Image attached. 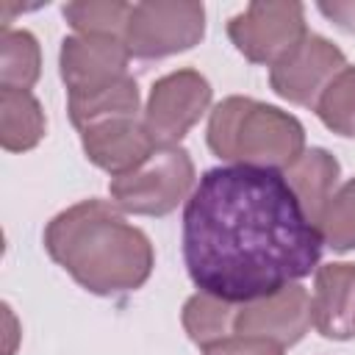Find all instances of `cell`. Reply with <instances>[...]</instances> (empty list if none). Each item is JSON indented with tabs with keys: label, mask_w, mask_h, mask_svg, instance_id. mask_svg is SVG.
Listing matches in <instances>:
<instances>
[{
	"label": "cell",
	"mask_w": 355,
	"mask_h": 355,
	"mask_svg": "<svg viewBox=\"0 0 355 355\" xmlns=\"http://www.w3.org/2000/svg\"><path fill=\"white\" fill-rule=\"evenodd\" d=\"M322 244L277 169L214 166L183 208L189 277L225 302L244 305L308 277L319 266Z\"/></svg>",
	"instance_id": "cell-1"
},
{
	"label": "cell",
	"mask_w": 355,
	"mask_h": 355,
	"mask_svg": "<svg viewBox=\"0 0 355 355\" xmlns=\"http://www.w3.org/2000/svg\"><path fill=\"white\" fill-rule=\"evenodd\" d=\"M44 250L78 286L100 297L141 288L155 266L147 233L105 200H83L55 214L44 227Z\"/></svg>",
	"instance_id": "cell-2"
},
{
	"label": "cell",
	"mask_w": 355,
	"mask_h": 355,
	"mask_svg": "<svg viewBox=\"0 0 355 355\" xmlns=\"http://www.w3.org/2000/svg\"><path fill=\"white\" fill-rule=\"evenodd\" d=\"M208 147L239 166L288 169L305 153V128L288 111L252 97H225L208 119Z\"/></svg>",
	"instance_id": "cell-3"
},
{
	"label": "cell",
	"mask_w": 355,
	"mask_h": 355,
	"mask_svg": "<svg viewBox=\"0 0 355 355\" xmlns=\"http://www.w3.org/2000/svg\"><path fill=\"white\" fill-rule=\"evenodd\" d=\"M194 164L183 147H158L141 166L111 178L108 194L119 211L166 216L194 191Z\"/></svg>",
	"instance_id": "cell-4"
},
{
	"label": "cell",
	"mask_w": 355,
	"mask_h": 355,
	"mask_svg": "<svg viewBox=\"0 0 355 355\" xmlns=\"http://www.w3.org/2000/svg\"><path fill=\"white\" fill-rule=\"evenodd\" d=\"M205 36V8L191 0H147L130 6L122 42L133 58H166Z\"/></svg>",
	"instance_id": "cell-5"
},
{
	"label": "cell",
	"mask_w": 355,
	"mask_h": 355,
	"mask_svg": "<svg viewBox=\"0 0 355 355\" xmlns=\"http://www.w3.org/2000/svg\"><path fill=\"white\" fill-rule=\"evenodd\" d=\"M305 33V8L300 3L255 0L227 22V36L236 50L247 61L269 67L294 50Z\"/></svg>",
	"instance_id": "cell-6"
},
{
	"label": "cell",
	"mask_w": 355,
	"mask_h": 355,
	"mask_svg": "<svg viewBox=\"0 0 355 355\" xmlns=\"http://www.w3.org/2000/svg\"><path fill=\"white\" fill-rule=\"evenodd\" d=\"M214 89L197 69H175L158 78L144 105V128L158 147H178V141L211 108Z\"/></svg>",
	"instance_id": "cell-7"
},
{
	"label": "cell",
	"mask_w": 355,
	"mask_h": 355,
	"mask_svg": "<svg viewBox=\"0 0 355 355\" xmlns=\"http://www.w3.org/2000/svg\"><path fill=\"white\" fill-rule=\"evenodd\" d=\"M347 67L344 53L319 33H305L302 42L288 50L269 69V83L275 94L294 105L313 108L327 83Z\"/></svg>",
	"instance_id": "cell-8"
},
{
	"label": "cell",
	"mask_w": 355,
	"mask_h": 355,
	"mask_svg": "<svg viewBox=\"0 0 355 355\" xmlns=\"http://www.w3.org/2000/svg\"><path fill=\"white\" fill-rule=\"evenodd\" d=\"M130 53L114 36H67L58 53V72L69 97H89L128 78Z\"/></svg>",
	"instance_id": "cell-9"
},
{
	"label": "cell",
	"mask_w": 355,
	"mask_h": 355,
	"mask_svg": "<svg viewBox=\"0 0 355 355\" xmlns=\"http://www.w3.org/2000/svg\"><path fill=\"white\" fill-rule=\"evenodd\" d=\"M311 324H313L311 294L300 283H291L280 288L277 294L244 302L236 311L233 333L252 336V338H269L280 347H291L308 333Z\"/></svg>",
	"instance_id": "cell-10"
},
{
	"label": "cell",
	"mask_w": 355,
	"mask_h": 355,
	"mask_svg": "<svg viewBox=\"0 0 355 355\" xmlns=\"http://www.w3.org/2000/svg\"><path fill=\"white\" fill-rule=\"evenodd\" d=\"M80 144L86 158L94 166L111 172V178L133 172L158 150L155 139L144 128V119L139 116H111L92 122L80 130Z\"/></svg>",
	"instance_id": "cell-11"
},
{
	"label": "cell",
	"mask_w": 355,
	"mask_h": 355,
	"mask_svg": "<svg viewBox=\"0 0 355 355\" xmlns=\"http://www.w3.org/2000/svg\"><path fill=\"white\" fill-rule=\"evenodd\" d=\"M311 319L324 338L347 341L355 336V263L316 266Z\"/></svg>",
	"instance_id": "cell-12"
},
{
	"label": "cell",
	"mask_w": 355,
	"mask_h": 355,
	"mask_svg": "<svg viewBox=\"0 0 355 355\" xmlns=\"http://www.w3.org/2000/svg\"><path fill=\"white\" fill-rule=\"evenodd\" d=\"M283 175H286V183L291 186L294 197L300 200L308 222L316 225L324 205L336 194V186L341 178V164L324 147H311Z\"/></svg>",
	"instance_id": "cell-13"
},
{
	"label": "cell",
	"mask_w": 355,
	"mask_h": 355,
	"mask_svg": "<svg viewBox=\"0 0 355 355\" xmlns=\"http://www.w3.org/2000/svg\"><path fill=\"white\" fill-rule=\"evenodd\" d=\"M44 111L28 89H0V144L8 153L33 150L44 139Z\"/></svg>",
	"instance_id": "cell-14"
},
{
	"label": "cell",
	"mask_w": 355,
	"mask_h": 355,
	"mask_svg": "<svg viewBox=\"0 0 355 355\" xmlns=\"http://www.w3.org/2000/svg\"><path fill=\"white\" fill-rule=\"evenodd\" d=\"M236 311L239 308H233V302H225V300H219L214 294L197 291L183 305V316H180L183 319V330L197 347L208 349V347L236 336L233 333Z\"/></svg>",
	"instance_id": "cell-15"
},
{
	"label": "cell",
	"mask_w": 355,
	"mask_h": 355,
	"mask_svg": "<svg viewBox=\"0 0 355 355\" xmlns=\"http://www.w3.org/2000/svg\"><path fill=\"white\" fill-rule=\"evenodd\" d=\"M139 86L136 80L128 75L122 78L119 83L103 89V92H94L89 97H69L67 100V111H69V119L78 130L89 128L92 122H100V119H111V116H136L139 111Z\"/></svg>",
	"instance_id": "cell-16"
},
{
	"label": "cell",
	"mask_w": 355,
	"mask_h": 355,
	"mask_svg": "<svg viewBox=\"0 0 355 355\" xmlns=\"http://www.w3.org/2000/svg\"><path fill=\"white\" fill-rule=\"evenodd\" d=\"M42 72V53L39 42L31 31H11L0 33V89H28L39 80Z\"/></svg>",
	"instance_id": "cell-17"
},
{
	"label": "cell",
	"mask_w": 355,
	"mask_h": 355,
	"mask_svg": "<svg viewBox=\"0 0 355 355\" xmlns=\"http://www.w3.org/2000/svg\"><path fill=\"white\" fill-rule=\"evenodd\" d=\"M324 128L338 136L355 139V67H344L313 105Z\"/></svg>",
	"instance_id": "cell-18"
},
{
	"label": "cell",
	"mask_w": 355,
	"mask_h": 355,
	"mask_svg": "<svg viewBox=\"0 0 355 355\" xmlns=\"http://www.w3.org/2000/svg\"><path fill=\"white\" fill-rule=\"evenodd\" d=\"M64 19L83 36H114L122 39L130 3L119 0H89V3H67Z\"/></svg>",
	"instance_id": "cell-19"
},
{
	"label": "cell",
	"mask_w": 355,
	"mask_h": 355,
	"mask_svg": "<svg viewBox=\"0 0 355 355\" xmlns=\"http://www.w3.org/2000/svg\"><path fill=\"white\" fill-rule=\"evenodd\" d=\"M316 230L336 252L355 250V178L336 189L316 222Z\"/></svg>",
	"instance_id": "cell-20"
},
{
	"label": "cell",
	"mask_w": 355,
	"mask_h": 355,
	"mask_svg": "<svg viewBox=\"0 0 355 355\" xmlns=\"http://www.w3.org/2000/svg\"><path fill=\"white\" fill-rule=\"evenodd\" d=\"M202 355H283V347L269 338H252V336H230L214 347H208Z\"/></svg>",
	"instance_id": "cell-21"
},
{
	"label": "cell",
	"mask_w": 355,
	"mask_h": 355,
	"mask_svg": "<svg viewBox=\"0 0 355 355\" xmlns=\"http://www.w3.org/2000/svg\"><path fill=\"white\" fill-rule=\"evenodd\" d=\"M319 11L333 19L341 31L355 33V3H319Z\"/></svg>",
	"instance_id": "cell-22"
}]
</instances>
